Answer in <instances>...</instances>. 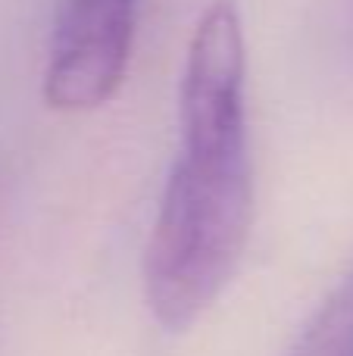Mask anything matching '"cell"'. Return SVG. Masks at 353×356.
Returning a JSON list of instances; mask_svg holds the SVG:
<instances>
[{
  "label": "cell",
  "mask_w": 353,
  "mask_h": 356,
  "mask_svg": "<svg viewBox=\"0 0 353 356\" xmlns=\"http://www.w3.org/2000/svg\"><path fill=\"white\" fill-rule=\"evenodd\" d=\"M247 47L231 0L194 25L179 91L181 156L144 247V297L166 332L191 328L231 282L254 222L244 113Z\"/></svg>",
  "instance_id": "6da1fadb"
},
{
  "label": "cell",
  "mask_w": 353,
  "mask_h": 356,
  "mask_svg": "<svg viewBox=\"0 0 353 356\" xmlns=\"http://www.w3.org/2000/svg\"><path fill=\"white\" fill-rule=\"evenodd\" d=\"M141 0H66L44 66V100L60 113L104 106L122 88Z\"/></svg>",
  "instance_id": "7a4b0ae2"
},
{
  "label": "cell",
  "mask_w": 353,
  "mask_h": 356,
  "mask_svg": "<svg viewBox=\"0 0 353 356\" xmlns=\"http://www.w3.org/2000/svg\"><path fill=\"white\" fill-rule=\"evenodd\" d=\"M288 356H353V269L319 303Z\"/></svg>",
  "instance_id": "3957f363"
}]
</instances>
